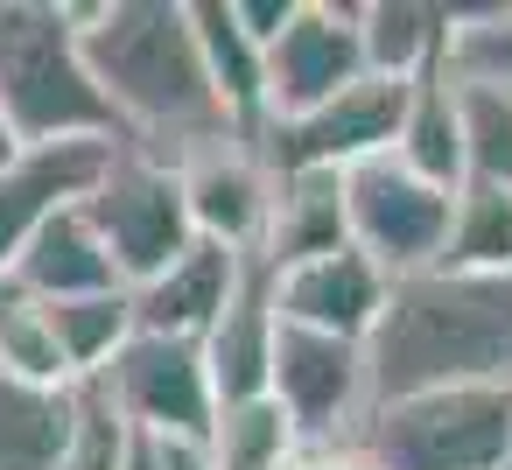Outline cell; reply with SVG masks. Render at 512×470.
Listing matches in <instances>:
<instances>
[{
	"mask_svg": "<svg viewBox=\"0 0 512 470\" xmlns=\"http://www.w3.org/2000/svg\"><path fill=\"white\" fill-rule=\"evenodd\" d=\"M78 57L120 127V148L148 162L176 169L183 155L239 134L204 78L183 0H92V8H78Z\"/></svg>",
	"mask_w": 512,
	"mask_h": 470,
	"instance_id": "obj_1",
	"label": "cell"
},
{
	"mask_svg": "<svg viewBox=\"0 0 512 470\" xmlns=\"http://www.w3.org/2000/svg\"><path fill=\"white\" fill-rule=\"evenodd\" d=\"M512 379V274H407L365 337V393L407 400Z\"/></svg>",
	"mask_w": 512,
	"mask_h": 470,
	"instance_id": "obj_2",
	"label": "cell"
},
{
	"mask_svg": "<svg viewBox=\"0 0 512 470\" xmlns=\"http://www.w3.org/2000/svg\"><path fill=\"white\" fill-rule=\"evenodd\" d=\"M0 120L22 148L113 141L120 127L85 78L71 0H0Z\"/></svg>",
	"mask_w": 512,
	"mask_h": 470,
	"instance_id": "obj_3",
	"label": "cell"
},
{
	"mask_svg": "<svg viewBox=\"0 0 512 470\" xmlns=\"http://www.w3.org/2000/svg\"><path fill=\"white\" fill-rule=\"evenodd\" d=\"M344 449L365 470H512V379L379 400Z\"/></svg>",
	"mask_w": 512,
	"mask_h": 470,
	"instance_id": "obj_4",
	"label": "cell"
},
{
	"mask_svg": "<svg viewBox=\"0 0 512 470\" xmlns=\"http://www.w3.org/2000/svg\"><path fill=\"white\" fill-rule=\"evenodd\" d=\"M92 239L106 246L120 288H141L155 281L183 246H190V218H183V190H176V169L169 162H148L134 148H120L99 183L78 197Z\"/></svg>",
	"mask_w": 512,
	"mask_h": 470,
	"instance_id": "obj_5",
	"label": "cell"
},
{
	"mask_svg": "<svg viewBox=\"0 0 512 470\" xmlns=\"http://www.w3.org/2000/svg\"><path fill=\"white\" fill-rule=\"evenodd\" d=\"M449 197H456V190L421 183V176L400 169L393 155H372V162L344 169V239H351L386 281L428 274V267L442 260Z\"/></svg>",
	"mask_w": 512,
	"mask_h": 470,
	"instance_id": "obj_6",
	"label": "cell"
},
{
	"mask_svg": "<svg viewBox=\"0 0 512 470\" xmlns=\"http://www.w3.org/2000/svg\"><path fill=\"white\" fill-rule=\"evenodd\" d=\"M85 386H92L134 435H155V442H204L211 407H218L197 344H183V337H148V330H134Z\"/></svg>",
	"mask_w": 512,
	"mask_h": 470,
	"instance_id": "obj_7",
	"label": "cell"
},
{
	"mask_svg": "<svg viewBox=\"0 0 512 470\" xmlns=\"http://www.w3.org/2000/svg\"><path fill=\"white\" fill-rule=\"evenodd\" d=\"M267 400H274V407L288 414V428L302 435V456L344 449L351 428H358L365 407H372V393H365V344H344V337H316V330L274 323Z\"/></svg>",
	"mask_w": 512,
	"mask_h": 470,
	"instance_id": "obj_8",
	"label": "cell"
},
{
	"mask_svg": "<svg viewBox=\"0 0 512 470\" xmlns=\"http://www.w3.org/2000/svg\"><path fill=\"white\" fill-rule=\"evenodd\" d=\"M358 78V0H295L288 29L260 50V127L302 120Z\"/></svg>",
	"mask_w": 512,
	"mask_h": 470,
	"instance_id": "obj_9",
	"label": "cell"
},
{
	"mask_svg": "<svg viewBox=\"0 0 512 470\" xmlns=\"http://www.w3.org/2000/svg\"><path fill=\"white\" fill-rule=\"evenodd\" d=\"M407 92L414 85L365 71L330 106H316L302 120H281V127H253L246 148L260 155V169H358L372 155H393L400 120H407Z\"/></svg>",
	"mask_w": 512,
	"mask_h": 470,
	"instance_id": "obj_10",
	"label": "cell"
},
{
	"mask_svg": "<svg viewBox=\"0 0 512 470\" xmlns=\"http://www.w3.org/2000/svg\"><path fill=\"white\" fill-rule=\"evenodd\" d=\"M176 190H183L190 239H211V246L239 253V260L260 253V232H267V169H260V155L239 134L183 155L176 162Z\"/></svg>",
	"mask_w": 512,
	"mask_h": 470,
	"instance_id": "obj_11",
	"label": "cell"
},
{
	"mask_svg": "<svg viewBox=\"0 0 512 470\" xmlns=\"http://www.w3.org/2000/svg\"><path fill=\"white\" fill-rule=\"evenodd\" d=\"M386 288L393 281L358 246H337V253H316V260H295L274 274V316L295 330H316V337L365 344L386 309Z\"/></svg>",
	"mask_w": 512,
	"mask_h": 470,
	"instance_id": "obj_12",
	"label": "cell"
},
{
	"mask_svg": "<svg viewBox=\"0 0 512 470\" xmlns=\"http://www.w3.org/2000/svg\"><path fill=\"white\" fill-rule=\"evenodd\" d=\"M113 155H120L113 141H64V148H22L8 169H0V281H8L15 253L29 246V232L50 211L78 204Z\"/></svg>",
	"mask_w": 512,
	"mask_h": 470,
	"instance_id": "obj_13",
	"label": "cell"
},
{
	"mask_svg": "<svg viewBox=\"0 0 512 470\" xmlns=\"http://www.w3.org/2000/svg\"><path fill=\"white\" fill-rule=\"evenodd\" d=\"M274 274L260 260L239 267V288L232 302L218 309V323L197 337V358H204V379H211V400L232 407V400H260L267 393V358H274Z\"/></svg>",
	"mask_w": 512,
	"mask_h": 470,
	"instance_id": "obj_14",
	"label": "cell"
},
{
	"mask_svg": "<svg viewBox=\"0 0 512 470\" xmlns=\"http://www.w3.org/2000/svg\"><path fill=\"white\" fill-rule=\"evenodd\" d=\"M239 253H225V246H211V239H190L155 281H141V288H127V309H134V330H148V337H183V344H197L211 323H218V309L232 302V288H239Z\"/></svg>",
	"mask_w": 512,
	"mask_h": 470,
	"instance_id": "obj_15",
	"label": "cell"
},
{
	"mask_svg": "<svg viewBox=\"0 0 512 470\" xmlns=\"http://www.w3.org/2000/svg\"><path fill=\"white\" fill-rule=\"evenodd\" d=\"M344 239V169H267V232H260V267L281 274L295 260L337 253Z\"/></svg>",
	"mask_w": 512,
	"mask_h": 470,
	"instance_id": "obj_16",
	"label": "cell"
},
{
	"mask_svg": "<svg viewBox=\"0 0 512 470\" xmlns=\"http://www.w3.org/2000/svg\"><path fill=\"white\" fill-rule=\"evenodd\" d=\"M8 288L29 295V302H71V295H106V288H120V274H113L106 246L92 239L85 211L64 204V211H50V218L29 232V246H22L15 267H8Z\"/></svg>",
	"mask_w": 512,
	"mask_h": 470,
	"instance_id": "obj_17",
	"label": "cell"
},
{
	"mask_svg": "<svg viewBox=\"0 0 512 470\" xmlns=\"http://www.w3.org/2000/svg\"><path fill=\"white\" fill-rule=\"evenodd\" d=\"M442 43H449L442 0H358V57L372 78L414 85L421 71L442 64Z\"/></svg>",
	"mask_w": 512,
	"mask_h": 470,
	"instance_id": "obj_18",
	"label": "cell"
},
{
	"mask_svg": "<svg viewBox=\"0 0 512 470\" xmlns=\"http://www.w3.org/2000/svg\"><path fill=\"white\" fill-rule=\"evenodd\" d=\"M190 8V36H197V57H204V78L225 106V120L239 134L260 127V43L239 29L232 0H183Z\"/></svg>",
	"mask_w": 512,
	"mask_h": 470,
	"instance_id": "obj_19",
	"label": "cell"
},
{
	"mask_svg": "<svg viewBox=\"0 0 512 470\" xmlns=\"http://www.w3.org/2000/svg\"><path fill=\"white\" fill-rule=\"evenodd\" d=\"M78 421V386H22L0 372V470H57Z\"/></svg>",
	"mask_w": 512,
	"mask_h": 470,
	"instance_id": "obj_20",
	"label": "cell"
},
{
	"mask_svg": "<svg viewBox=\"0 0 512 470\" xmlns=\"http://www.w3.org/2000/svg\"><path fill=\"white\" fill-rule=\"evenodd\" d=\"M204 463L211 470H295L302 463V435L288 428V414L260 393V400H232V407H211V428H204Z\"/></svg>",
	"mask_w": 512,
	"mask_h": 470,
	"instance_id": "obj_21",
	"label": "cell"
},
{
	"mask_svg": "<svg viewBox=\"0 0 512 470\" xmlns=\"http://www.w3.org/2000/svg\"><path fill=\"white\" fill-rule=\"evenodd\" d=\"M393 162L414 169L421 183L435 190H456L463 183V148H456V99H449V71H421L414 92H407V120H400V141H393Z\"/></svg>",
	"mask_w": 512,
	"mask_h": 470,
	"instance_id": "obj_22",
	"label": "cell"
},
{
	"mask_svg": "<svg viewBox=\"0 0 512 470\" xmlns=\"http://www.w3.org/2000/svg\"><path fill=\"white\" fill-rule=\"evenodd\" d=\"M435 267L442 274H512V190H498V183H456Z\"/></svg>",
	"mask_w": 512,
	"mask_h": 470,
	"instance_id": "obj_23",
	"label": "cell"
},
{
	"mask_svg": "<svg viewBox=\"0 0 512 470\" xmlns=\"http://www.w3.org/2000/svg\"><path fill=\"white\" fill-rule=\"evenodd\" d=\"M442 71H449V64H442ZM449 99H456L463 183H498V190H512V92L449 71Z\"/></svg>",
	"mask_w": 512,
	"mask_h": 470,
	"instance_id": "obj_24",
	"label": "cell"
},
{
	"mask_svg": "<svg viewBox=\"0 0 512 470\" xmlns=\"http://www.w3.org/2000/svg\"><path fill=\"white\" fill-rule=\"evenodd\" d=\"M43 309V323H50V337H57V351H64V365H71V379L85 386L127 337H134V309H127V288H106V295H71V302H36Z\"/></svg>",
	"mask_w": 512,
	"mask_h": 470,
	"instance_id": "obj_25",
	"label": "cell"
},
{
	"mask_svg": "<svg viewBox=\"0 0 512 470\" xmlns=\"http://www.w3.org/2000/svg\"><path fill=\"white\" fill-rule=\"evenodd\" d=\"M0 372L22 379V386H78L50 323H43V309L29 295H15L8 281H0Z\"/></svg>",
	"mask_w": 512,
	"mask_h": 470,
	"instance_id": "obj_26",
	"label": "cell"
},
{
	"mask_svg": "<svg viewBox=\"0 0 512 470\" xmlns=\"http://www.w3.org/2000/svg\"><path fill=\"white\" fill-rule=\"evenodd\" d=\"M442 64L456 78H484V85L512 92V0H491V8H449Z\"/></svg>",
	"mask_w": 512,
	"mask_h": 470,
	"instance_id": "obj_27",
	"label": "cell"
},
{
	"mask_svg": "<svg viewBox=\"0 0 512 470\" xmlns=\"http://www.w3.org/2000/svg\"><path fill=\"white\" fill-rule=\"evenodd\" d=\"M120 449H127V421L92 386H78V421H71V442L57 456V470H120Z\"/></svg>",
	"mask_w": 512,
	"mask_h": 470,
	"instance_id": "obj_28",
	"label": "cell"
},
{
	"mask_svg": "<svg viewBox=\"0 0 512 470\" xmlns=\"http://www.w3.org/2000/svg\"><path fill=\"white\" fill-rule=\"evenodd\" d=\"M232 15H239V29L267 50L281 29H288V15H295V0H232Z\"/></svg>",
	"mask_w": 512,
	"mask_h": 470,
	"instance_id": "obj_29",
	"label": "cell"
},
{
	"mask_svg": "<svg viewBox=\"0 0 512 470\" xmlns=\"http://www.w3.org/2000/svg\"><path fill=\"white\" fill-rule=\"evenodd\" d=\"M120 470H162V442H155V435H134V428H127V449H120Z\"/></svg>",
	"mask_w": 512,
	"mask_h": 470,
	"instance_id": "obj_30",
	"label": "cell"
},
{
	"mask_svg": "<svg viewBox=\"0 0 512 470\" xmlns=\"http://www.w3.org/2000/svg\"><path fill=\"white\" fill-rule=\"evenodd\" d=\"M162 470H211L197 442H162Z\"/></svg>",
	"mask_w": 512,
	"mask_h": 470,
	"instance_id": "obj_31",
	"label": "cell"
},
{
	"mask_svg": "<svg viewBox=\"0 0 512 470\" xmlns=\"http://www.w3.org/2000/svg\"><path fill=\"white\" fill-rule=\"evenodd\" d=\"M295 470H365V463H358L351 449H316V456H302Z\"/></svg>",
	"mask_w": 512,
	"mask_h": 470,
	"instance_id": "obj_32",
	"label": "cell"
},
{
	"mask_svg": "<svg viewBox=\"0 0 512 470\" xmlns=\"http://www.w3.org/2000/svg\"><path fill=\"white\" fill-rule=\"evenodd\" d=\"M15 155H22V141H15V134H8V120H0V169H8V162H15Z\"/></svg>",
	"mask_w": 512,
	"mask_h": 470,
	"instance_id": "obj_33",
	"label": "cell"
}]
</instances>
